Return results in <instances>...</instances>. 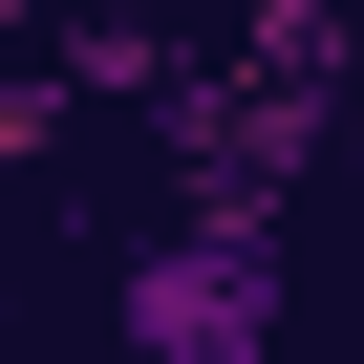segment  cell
I'll return each instance as SVG.
<instances>
[{
	"label": "cell",
	"mask_w": 364,
	"mask_h": 364,
	"mask_svg": "<svg viewBox=\"0 0 364 364\" xmlns=\"http://www.w3.org/2000/svg\"><path fill=\"white\" fill-rule=\"evenodd\" d=\"M129 364H279V257H257L236 215L150 236V257H129Z\"/></svg>",
	"instance_id": "1"
}]
</instances>
